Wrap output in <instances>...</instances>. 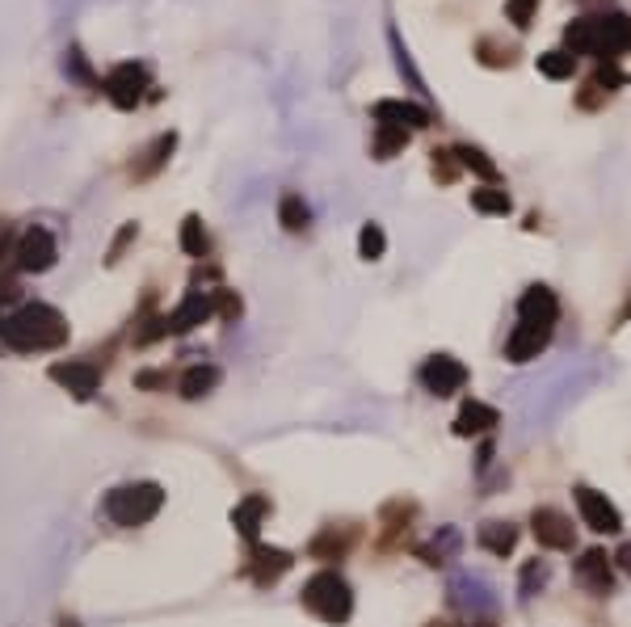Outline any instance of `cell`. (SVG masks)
<instances>
[{
  "instance_id": "cell-1",
  "label": "cell",
  "mask_w": 631,
  "mask_h": 627,
  "mask_svg": "<svg viewBox=\"0 0 631 627\" xmlns=\"http://www.w3.org/2000/svg\"><path fill=\"white\" fill-rule=\"evenodd\" d=\"M9 350H22V354H34V350H59L68 341V320L59 316L51 303H26L17 308L5 329H0Z\"/></svg>"
},
{
  "instance_id": "cell-2",
  "label": "cell",
  "mask_w": 631,
  "mask_h": 627,
  "mask_svg": "<svg viewBox=\"0 0 631 627\" xmlns=\"http://www.w3.org/2000/svg\"><path fill=\"white\" fill-rule=\"evenodd\" d=\"M160 505H165V489L152 480H139V484H122L106 497V518L122 531H135L152 522L160 514Z\"/></svg>"
},
{
  "instance_id": "cell-3",
  "label": "cell",
  "mask_w": 631,
  "mask_h": 627,
  "mask_svg": "<svg viewBox=\"0 0 631 627\" xmlns=\"http://www.w3.org/2000/svg\"><path fill=\"white\" fill-rule=\"evenodd\" d=\"M299 602L308 606V611H312L320 623H333V627L354 615V594H350V585H345V577L333 573V569L316 573L308 585H303Z\"/></svg>"
},
{
  "instance_id": "cell-4",
  "label": "cell",
  "mask_w": 631,
  "mask_h": 627,
  "mask_svg": "<svg viewBox=\"0 0 631 627\" xmlns=\"http://www.w3.org/2000/svg\"><path fill=\"white\" fill-rule=\"evenodd\" d=\"M573 497H577V510H581V522L594 535H619L623 531V514L615 510V505L606 501V493H598V489H589V484H577L573 489Z\"/></svg>"
},
{
  "instance_id": "cell-5",
  "label": "cell",
  "mask_w": 631,
  "mask_h": 627,
  "mask_svg": "<svg viewBox=\"0 0 631 627\" xmlns=\"http://www.w3.org/2000/svg\"><path fill=\"white\" fill-rule=\"evenodd\" d=\"M421 383H425V392H434V396H455L467 388V367L451 354H434V358L421 362Z\"/></svg>"
},
{
  "instance_id": "cell-6",
  "label": "cell",
  "mask_w": 631,
  "mask_h": 627,
  "mask_svg": "<svg viewBox=\"0 0 631 627\" xmlns=\"http://www.w3.org/2000/svg\"><path fill=\"white\" fill-rule=\"evenodd\" d=\"M531 531L539 539V548H547V552H568V548H573V518L560 514L556 505H539V510L531 514Z\"/></svg>"
},
{
  "instance_id": "cell-7",
  "label": "cell",
  "mask_w": 631,
  "mask_h": 627,
  "mask_svg": "<svg viewBox=\"0 0 631 627\" xmlns=\"http://www.w3.org/2000/svg\"><path fill=\"white\" fill-rule=\"evenodd\" d=\"M211 316H215V291H190V295L165 316V333H173V337L194 333L198 325H207Z\"/></svg>"
},
{
  "instance_id": "cell-8",
  "label": "cell",
  "mask_w": 631,
  "mask_h": 627,
  "mask_svg": "<svg viewBox=\"0 0 631 627\" xmlns=\"http://www.w3.org/2000/svg\"><path fill=\"white\" fill-rule=\"evenodd\" d=\"M59 257V245L47 228H30L22 240H17V270L26 274H47Z\"/></svg>"
},
{
  "instance_id": "cell-9",
  "label": "cell",
  "mask_w": 631,
  "mask_h": 627,
  "mask_svg": "<svg viewBox=\"0 0 631 627\" xmlns=\"http://www.w3.org/2000/svg\"><path fill=\"white\" fill-rule=\"evenodd\" d=\"M148 89V68L144 64H118L110 76H106V97L114 101L118 110H135L139 97Z\"/></svg>"
},
{
  "instance_id": "cell-10",
  "label": "cell",
  "mask_w": 631,
  "mask_h": 627,
  "mask_svg": "<svg viewBox=\"0 0 631 627\" xmlns=\"http://www.w3.org/2000/svg\"><path fill=\"white\" fill-rule=\"evenodd\" d=\"M51 379L59 383V388H68L76 400H89L101 388V367L89 358H68V362H55Z\"/></svg>"
},
{
  "instance_id": "cell-11",
  "label": "cell",
  "mask_w": 631,
  "mask_h": 627,
  "mask_svg": "<svg viewBox=\"0 0 631 627\" xmlns=\"http://www.w3.org/2000/svg\"><path fill=\"white\" fill-rule=\"evenodd\" d=\"M556 325H535V320H518L510 341H505V358L510 362H531L547 350V341H552Z\"/></svg>"
},
{
  "instance_id": "cell-12",
  "label": "cell",
  "mask_w": 631,
  "mask_h": 627,
  "mask_svg": "<svg viewBox=\"0 0 631 627\" xmlns=\"http://www.w3.org/2000/svg\"><path fill=\"white\" fill-rule=\"evenodd\" d=\"M623 51H631V17H627V13H606V17H598L594 55L602 59V64H615Z\"/></svg>"
},
{
  "instance_id": "cell-13",
  "label": "cell",
  "mask_w": 631,
  "mask_h": 627,
  "mask_svg": "<svg viewBox=\"0 0 631 627\" xmlns=\"http://www.w3.org/2000/svg\"><path fill=\"white\" fill-rule=\"evenodd\" d=\"M501 426V413L484 400H463V409L455 417V434L459 438H476V434H493Z\"/></svg>"
},
{
  "instance_id": "cell-14",
  "label": "cell",
  "mask_w": 631,
  "mask_h": 627,
  "mask_svg": "<svg viewBox=\"0 0 631 627\" xmlns=\"http://www.w3.org/2000/svg\"><path fill=\"white\" fill-rule=\"evenodd\" d=\"M287 569H291V552L261 548V543H253V556H249V564H244V573H249L257 585H274Z\"/></svg>"
},
{
  "instance_id": "cell-15",
  "label": "cell",
  "mask_w": 631,
  "mask_h": 627,
  "mask_svg": "<svg viewBox=\"0 0 631 627\" xmlns=\"http://www.w3.org/2000/svg\"><path fill=\"white\" fill-rule=\"evenodd\" d=\"M577 581L585 585L589 594H610L615 585V573H610V556L602 548H589L581 560H577Z\"/></svg>"
},
{
  "instance_id": "cell-16",
  "label": "cell",
  "mask_w": 631,
  "mask_h": 627,
  "mask_svg": "<svg viewBox=\"0 0 631 627\" xmlns=\"http://www.w3.org/2000/svg\"><path fill=\"white\" fill-rule=\"evenodd\" d=\"M518 320H535V325H556L560 320V299L547 287H531L518 299Z\"/></svg>"
},
{
  "instance_id": "cell-17",
  "label": "cell",
  "mask_w": 631,
  "mask_h": 627,
  "mask_svg": "<svg viewBox=\"0 0 631 627\" xmlns=\"http://www.w3.org/2000/svg\"><path fill=\"white\" fill-rule=\"evenodd\" d=\"M375 123H388V127H400V131H417V127H430V114H425L421 106H409V101H379Z\"/></svg>"
},
{
  "instance_id": "cell-18",
  "label": "cell",
  "mask_w": 631,
  "mask_h": 627,
  "mask_svg": "<svg viewBox=\"0 0 631 627\" xmlns=\"http://www.w3.org/2000/svg\"><path fill=\"white\" fill-rule=\"evenodd\" d=\"M476 543L488 556L505 560V556H514V548H518V527H514V522H484V527L476 531Z\"/></svg>"
},
{
  "instance_id": "cell-19",
  "label": "cell",
  "mask_w": 631,
  "mask_h": 627,
  "mask_svg": "<svg viewBox=\"0 0 631 627\" xmlns=\"http://www.w3.org/2000/svg\"><path fill=\"white\" fill-rule=\"evenodd\" d=\"M266 514H270V501L266 497H244L236 510H232V527L240 531V539H249V543H257V535H261V522H266Z\"/></svg>"
},
{
  "instance_id": "cell-20",
  "label": "cell",
  "mask_w": 631,
  "mask_h": 627,
  "mask_svg": "<svg viewBox=\"0 0 631 627\" xmlns=\"http://www.w3.org/2000/svg\"><path fill=\"white\" fill-rule=\"evenodd\" d=\"M219 367H211V362H198V367H190L186 375H181V383H177V388H181V396H186V400H198V396H207V392H215L219 388Z\"/></svg>"
},
{
  "instance_id": "cell-21",
  "label": "cell",
  "mask_w": 631,
  "mask_h": 627,
  "mask_svg": "<svg viewBox=\"0 0 631 627\" xmlns=\"http://www.w3.org/2000/svg\"><path fill=\"white\" fill-rule=\"evenodd\" d=\"M564 43H568V51H573V55H594V43H598V17H577V22H568Z\"/></svg>"
},
{
  "instance_id": "cell-22",
  "label": "cell",
  "mask_w": 631,
  "mask_h": 627,
  "mask_svg": "<svg viewBox=\"0 0 631 627\" xmlns=\"http://www.w3.org/2000/svg\"><path fill=\"white\" fill-rule=\"evenodd\" d=\"M308 202H303L299 194H282V202H278V224L287 228V232H303L308 228Z\"/></svg>"
},
{
  "instance_id": "cell-23",
  "label": "cell",
  "mask_w": 631,
  "mask_h": 627,
  "mask_svg": "<svg viewBox=\"0 0 631 627\" xmlns=\"http://www.w3.org/2000/svg\"><path fill=\"white\" fill-rule=\"evenodd\" d=\"M413 131H400V127H388V123H375V156L379 160H392L404 144H409Z\"/></svg>"
},
{
  "instance_id": "cell-24",
  "label": "cell",
  "mask_w": 631,
  "mask_h": 627,
  "mask_svg": "<svg viewBox=\"0 0 631 627\" xmlns=\"http://www.w3.org/2000/svg\"><path fill=\"white\" fill-rule=\"evenodd\" d=\"M539 72L552 76V80H568L577 72V55L573 51H543L539 55Z\"/></svg>"
},
{
  "instance_id": "cell-25",
  "label": "cell",
  "mask_w": 631,
  "mask_h": 627,
  "mask_svg": "<svg viewBox=\"0 0 631 627\" xmlns=\"http://www.w3.org/2000/svg\"><path fill=\"white\" fill-rule=\"evenodd\" d=\"M455 160H459V169H472V173H480L484 181H497V165H493V160H488L480 148L459 144V148H455Z\"/></svg>"
},
{
  "instance_id": "cell-26",
  "label": "cell",
  "mask_w": 631,
  "mask_h": 627,
  "mask_svg": "<svg viewBox=\"0 0 631 627\" xmlns=\"http://www.w3.org/2000/svg\"><path fill=\"white\" fill-rule=\"evenodd\" d=\"M472 207H476L480 215H510V194L497 190V186L472 190Z\"/></svg>"
},
{
  "instance_id": "cell-27",
  "label": "cell",
  "mask_w": 631,
  "mask_h": 627,
  "mask_svg": "<svg viewBox=\"0 0 631 627\" xmlns=\"http://www.w3.org/2000/svg\"><path fill=\"white\" fill-rule=\"evenodd\" d=\"M350 543H354V535H341L337 539V527H329L316 543H312V556H320V560H337V556H345L350 552Z\"/></svg>"
},
{
  "instance_id": "cell-28",
  "label": "cell",
  "mask_w": 631,
  "mask_h": 627,
  "mask_svg": "<svg viewBox=\"0 0 631 627\" xmlns=\"http://www.w3.org/2000/svg\"><path fill=\"white\" fill-rule=\"evenodd\" d=\"M181 249H186L190 257L207 253V228H202L198 215H186V224H181Z\"/></svg>"
},
{
  "instance_id": "cell-29",
  "label": "cell",
  "mask_w": 631,
  "mask_h": 627,
  "mask_svg": "<svg viewBox=\"0 0 631 627\" xmlns=\"http://www.w3.org/2000/svg\"><path fill=\"white\" fill-rule=\"evenodd\" d=\"M383 249H388V236H383V228H379V224H366V228L358 232V253H362L366 261H379Z\"/></svg>"
},
{
  "instance_id": "cell-30",
  "label": "cell",
  "mask_w": 631,
  "mask_h": 627,
  "mask_svg": "<svg viewBox=\"0 0 631 627\" xmlns=\"http://www.w3.org/2000/svg\"><path fill=\"white\" fill-rule=\"evenodd\" d=\"M173 148H177V135H173V131H169V135H160L156 144H152V152H148V165H139L135 173H139V177H152V173L169 160V152H173Z\"/></svg>"
},
{
  "instance_id": "cell-31",
  "label": "cell",
  "mask_w": 631,
  "mask_h": 627,
  "mask_svg": "<svg viewBox=\"0 0 631 627\" xmlns=\"http://www.w3.org/2000/svg\"><path fill=\"white\" fill-rule=\"evenodd\" d=\"M451 552H459V535L446 527V531H442V543L434 539L430 548H421V560H425V564H446V556H451Z\"/></svg>"
},
{
  "instance_id": "cell-32",
  "label": "cell",
  "mask_w": 631,
  "mask_h": 627,
  "mask_svg": "<svg viewBox=\"0 0 631 627\" xmlns=\"http://www.w3.org/2000/svg\"><path fill=\"white\" fill-rule=\"evenodd\" d=\"M547 560H531V564H522V594L531 598V594H539L543 585H547Z\"/></svg>"
},
{
  "instance_id": "cell-33",
  "label": "cell",
  "mask_w": 631,
  "mask_h": 627,
  "mask_svg": "<svg viewBox=\"0 0 631 627\" xmlns=\"http://www.w3.org/2000/svg\"><path fill=\"white\" fill-rule=\"evenodd\" d=\"M535 9H539V0H505V17H510L518 30H531Z\"/></svg>"
},
{
  "instance_id": "cell-34",
  "label": "cell",
  "mask_w": 631,
  "mask_h": 627,
  "mask_svg": "<svg viewBox=\"0 0 631 627\" xmlns=\"http://www.w3.org/2000/svg\"><path fill=\"white\" fill-rule=\"evenodd\" d=\"M455 152H434V173L442 177V181H455V173H459V160H451Z\"/></svg>"
},
{
  "instance_id": "cell-35",
  "label": "cell",
  "mask_w": 631,
  "mask_h": 627,
  "mask_svg": "<svg viewBox=\"0 0 631 627\" xmlns=\"http://www.w3.org/2000/svg\"><path fill=\"white\" fill-rule=\"evenodd\" d=\"M215 312H219V316H228V320L240 316V299H236L232 291H215Z\"/></svg>"
},
{
  "instance_id": "cell-36",
  "label": "cell",
  "mask_w": 631,
  "mask_h": 627,
  "mask_svg": "<svg viewBox=\"0 0 631 627\" xmlns=\"http://www.w3.org/2000/svg\"><path fill=\"white\" fill-rule=\"evenodd\" d=\"M165 383H169V375H165V371H144V375H135V388H144V392L165 388Z\"/></svg>"
},
{
  "instance_id": "cell-37",
  "label": "cell",
  "mask_w": 631,
  "mask_h": 627,
  "mask_svg": "<svg viewBox=\"0 0 631 627\" xmlns=\"http://www.w3.org/2000/svg\"><path fill=\"white\" fill-rule=\"evenodd\" d=\"M127 240H135V224H127V228H122V236L114 240V249H110V261H118V253L127 249Z\"/></svg>"
},
{
  "instance_id": "cell-38",
  "label": "cell",
  "mask_w": 631,
  "mask_h": 627,
  "mask_svg": "<svg viewBox=\"0 0 631 627\" xmlns=\"http://www.w3.org/2000/svg\"><path fill=\"white\" fill-rule=\"evenodd\" d=\"M615 564H619V569H623V573H631V543H623V548H619Z\"/></svg>"
},
{
  "instance_id": "cell-39",
  "label": "cell",
  "mask_w": 631,
  "mask_h": 627,
  "mask_svg": "<svg viewBox=\"0 0 631 627\" xmlns=\"http://www.w3.org/2000/svg\"><path fill=\"white\" fill-rule=\"evenodd\" d=\"M9 245H13V232H9L5 224H0V257H5V253H9Z\"/></svg>"
},
{
  "instance_id": "cell-40",
  "label": "cell",
  "mask_w": 631,
  "mask_h": 627,
  "mask_svg": "<svg viewBox=\"0 0 631 627\" xmlns=\"http://www.w3.org/2000/svg\"><path fill=\"white\" fill-rule=\"evenodd\" d=\"M476 463H480V468H488V463H493V442H484V447H480V459H476Z\"/></svg>"
},
{
  "instance_id": "cell-41",
  "label": "cell",
  "mask_w": 631,
  "mask_h": 627,
  "mask_svg": "<svg viewBox=\"0 0 631 627\" xmlns=\"http://www.w3.org/2000/svg\"><path fill=\"white\" fill-rule=\"evenodd\" d=\"M425 627H459V623H446V619H434V623H425Z\"/></svg>"
},
{
  "instance_id": "cell-42",
  "label": "cell",
  "mask_w": 631,
  "mask_h": 627,
  "mask_svg": "<svg viewBox=\"0 0 631 627\" xmlns=\"http://www.w3.org/2000/svg\"><path fill=\"white\" fill-rule=\"evenodd\" d=\"M0 329H5V320H0Z\"/></svg>"
}]
</instances>
